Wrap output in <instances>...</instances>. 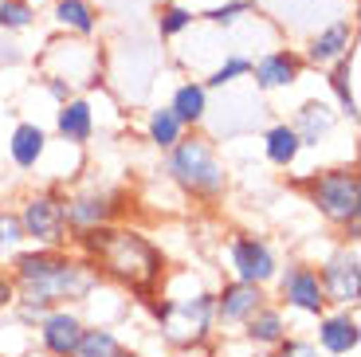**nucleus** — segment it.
Listing matches in <instances>:
<instances>
[{"label": "nucleus", "mask_w": 361, "mask_h": 357, "mask_svg": "<svg viewBox=\"0 0 361 357\" xmlns=\"http://www.w3.org/2000/svg\"><path fill=\"white\" fill-rule=\"evenodd\" d=\"M82 248L102 263V271L137 291V295H149L154 283L161 279V251L137 232H122V228H110V224H99V228H87L82 232Z\"/></svg>", "instance_id": "f257e3e1"}, {"label": "nucleus", "mask_w": 361, "mask_h": 357, "mask_svg": "<svg viewBox=\"0 0 361 357\" xmlns=\"http://www.w3.org/2000/svg\"><path fill=\"white\" fill-rule=\"evenodd\" d=\"M169 177L177 181L192 197H216L224 188V169H220L216 153L208 150V142H177L169 150Z\"/></svg>", "instance_id": "f03ea898"}, {"label": "nucleus", "mask_w": 361, "mask_h": 357, "mask_svg": "<svg viewBox=\"0 0 361 357\" xmlns=\"http://www.w3.org/2000/svg\"><path fill=\"white\" fill-rule=\"evenodd\" d=\"M310 197L314 205L322 208L330 220H357V205H361V181L353 169H334V173H322V177L310 181Z\"/></svg>", "instance_id": "7ed1b4c3"}, {"label": "nucleus", "mask_w": 361, "mask_h": 357, "mask_svg": "<svg viewBox=\"0 0 361 357\" xmlns=\"http://www.w3.org/2000/svg\"><path fill=\"white\" fill-rule=\"evenodd\" d=\"M322 291H326V303H342V306H353L361 295V259H357V248H345L338 251L334 259H326L322 267Z\"/></svg>", "instance_id": "20e7f679"}, {"label": "nucleus", "mask_w": 361, "mask_h": 357, "mask_svg": "<svg viewBox=\"0 0 361 357\" xmlns=\"http://www.w3.org/2000/svg\"><path fill=\"white\" fill-rule=\"evenodd\" d=\"M20 228H24V236H32V240H44V243H59L67 232V208L59 197H51V193H39V197H32L24 205V216H20Z\"/></svg>", "instance_id": "39448f33"}, {"label": "nucleus", "mask_w": 361, "mask_h": 357, "mask_svg": "<svg viewBox=\"0 0 361 357\" xmlns=\"http://www.w3.org/2000/svg\"><path fill=\"white\" fill-rule=\"evenodd\" d=\"M232 267L244 283H267L275 275V255L263 240L240 236V240H232Z\"/></svg>", "instance_id": "423d86ee"}, {"label": "nucleus", "mask_w": 361, "mask_h": 357, "mask_svg": "<svg viewBox=\"0 0 361 357\" xmlns=\"http://www.w3.org/2000/svg\"><path fill=\"white\" fill-rule=\"evenodd\" d=\"M263 306V291L259 283H232L224 286V295L212 298V318H220L224 326H232V322H247L255 310Z\"/></svg>", "instance_id": "0eeeda50"}, {"label": "nucleus", "mask_w": 361, "mask_h": 357, "mask_svg": "<svg viewBox=\"0 0 361 357\" xmlns=\"http://www.w3.org/2000/svg\"><path fill=\"white\" fill-rule=\"evenodd\" d=\"M283 298H287L295 310L322 314L326 291H322V279H318V271H310V267H290L287 275H283Z\"/></svg>", "instance_id": "6e6552de"}, {"label": "nucleus", "mask_w": 361, "mask_h": 357, "mask_svg": "<svg viewBox=\"0 0 361 357\" xmlns=\"http://www.w3.org/2000/svg\"><path fill=\"white\" fill-rule=\"evenodd\" d=\"M79 334H82V322L67 310H55L44 318L39 326V338H44V349L51 357H71L75 346H79Z\"/></svg>", "instance_id": "1a4fd4ad"}, {"label": "nucleus", "mask_w": 361, "mask_h": 357, "mask_svg": "<svg viewBox=\"0 0 361 357\" xmlns=\"http://www.w3.org/2000/svg\"><path fill=\"white\" fill-rule=\"evenodd\" d=\"M67 208V224L71 228H79V232H87V228H99V224H110V216H114V197L110 193H87V197H75Z\"/></svg>", "instance_id": "9d476101"}, {"label": "nucleus", "mask_w": 361, "mask_h": 357, "mask_svg": "<svg viewBox=\"0 0 361 357\" xmlns=\"http://www.w3.org/2000/svg\"><path fill=\"white\" fill-rule=\"evenodd\" d=\"M298 71H302L298 55H290V52H271V55H263V59L255 63V83H259L263 90L290 87V83L298 79Z\"/></svg>", "instance_id": "9b49d317"}, {"label": "nucleus", "mask_w": 361, "mask_h": 357, "mask_svg": "<svg viewBox=\"0 0 361 357\" xmlns=\"http://www.w3.org/2000/svg\"><path fill=\"white\" fill-rule=\"evenodd\" d=\"M350 47H353V28L342 20V24H330L322 36H314V44H310V59L314 63H338Z\"/></svg>", "instance_id": "f8f14e48"}, {"label": "nucleus", "mask_w": 361, "mask_h": 357, "mask_svg": "<svg viewBox=\"0 0 361 357\" xmlns=\"http://www.w3.org/2000/svg\"><path fill=\"white\" fill-rule=\"evenodd\" d=\"M318 341H322L330 353H353L357 349V322L350 318V314H338V318H326L322 326H318Z\"/></svg>", "instance_id": "ddd939ff"}, {"label": "nucleus", "mask_w": 361, "mask_h": 357, "mask_svg": "<svg viewBox=\"0 0 361 357\" xmlns=\"http://www.w3.org/2000/svg\"><path fill=\"white\" fill-rule=\"evenodd\" d=\"M44 130L39 126H32V122H24V126H16V134H12V161H16L20 169H32L39 157H44Z\"/></svg>", "instance_id": "4468645a"}, {"label": "nucleus", "mask_w": 361, "mask_h": 357, "mask_svg": "<svg viewBox=\"0 0 361 357\" xmlns=\"http://www.w3.org/2000/svg\"><path fill=\"white\" fill-rule=\"evenodd\" d=\"M169 110L180 118V126L200 122V118H204V110H208V90L200 87V83H185V87H177Z\"/></svg>", "instance_id": "2eb2a0df"}, {"label": "nucleus", "mask_w": 361, "mask_h": 357, "mask_svg": "<svg viewBox=\"0 0 361 357\" xmlns=\"http://www.w3.org/2000/svg\"><path fill=\"white\" fill-rule=\"evenodd\" d=\"M90 130H94V114H90L87 102H63V110H59V134L67 142L82 145L90 138Z\"/></svg>", "instance_id": "dca6fc26"}, {"label": "nucleus", "mask_w": 361, "mask_h": 357, "mask_svg": "<svg viewBox=\"0 0 361 357\" xmlns=\"http://www.w3.org/2000/svg\"><path fill=\"white\" fill-rule=\"evenodd\" d=\"M71 357H126V349L110 330H82Z\"/></svg>", "instance_id": "f3484780"}, {"label": "nucleus", "mask_w": 361, "mask_h": 357, "mask_svg": "<svg viewBox=\"0 0 361 357\" xmlns=\"http://www.w3.org/2000/svg\"><path fill=\"white\" fill-rule=\"evenodd\" d=\"M330 110L318 107V102H310V107H302V114H298V126H295V134L302 145H318V138L330 134Z\"/></svg>", "instance_id": "a211bd4d"}, {"label": "nucleus", "mask_w": 361, "mask_h": 357, "mask_svg": "<svg viewBox=\"0 0 361 357\" xmlns=\"http://www.w3.org/2000/svg\"><path fill=\"white\" fill-rule=\"evenodd\" d=\"M247 338H252L255 346H275V341H283V314L259 306V310L247 318Z\"/></svg>", "instance_id": "6ab92c4d"}, {"label": "nucleus", "mask_w": 361, "mask_h": 357, "mask_svg": "<svg viewBox=\"0 0 361 357\" xmlns=\"http://www.w3.org/2000/svg\"><path fill=\"white\" fill-rule=\"evenodd\" d=\"M55 20H59L63 28H75L79 36H90V32L99 28L94 8H90L87 0H59V4H55Z\"/></svg>", "instance_id": "aec40b11"}, {"label": "nucleus", "mask_w": 361, "mask_h": 357, "mask_svg": "<svg viewBox=\"0 0 361 357\" xmlns=\"http://www.w3.org/2000/svg\"><path fill=\"white\" fill-rule=\"evenodd\" d=\"M298 150H302V142H298V134H295V126H275L267 134V157L275 161V165H295V157H298Z\"/></svg>", "instance_id": "412c9836"}, {"label": "nucleus", "mask_w": 361, "mask_h": 357, "mask_svg": "<svg viewBox=\"0 0 361 357\" xmlns=\"http://www.w3.org/2000/svg\"><path fill=\"white\" fill-rule=\"evenodd\" d=\"M149 142L161 145V150H173L180 142V118L173 110H154V118H149Z\"/></svg>", "instance_id": "4be33fe9"}, {"label": "nucleus", "mask_w": 361, "mask_h": 357, "mask_svg": "<svg viewBox=\"0 0 361 357\" xmlns=\"http://www.w3.org/2000/svg\"><path fill=\"white\" fill-rule=\"evenodd\" d=\"M32 4L27 0H0V32H20L32 24Z\"/></svg>", "instance_id": "5701e85b"}, {"label": "nucleus", "mask_w": 361, "mask_h": 357, "mask_svg": "<svg viewBox=\"0 0 361 357\" xmlns=\"http://www.w3.org/2000/svg\"><path fill=\"white\" fill-rule=\"evenodd\" d=\"M338 63H342V67L334 71V79H330V87L338 90V99H342V110H345V114H350V118H357V99H353L350 83H345V79H350V67H353V52H350V59L342 55Z\"/></svg>", "instance_id": "b1692460"}, {"label": "nucleus", "mask_w": 361, "mask_h": 357, "mask_svg": "<svg viewBox=\"0 0 361 357\" xmlns=\"http://www.w3.org/2000/svg\"><path fill=\"white\" fill-rule=\"evenodd\" d=\"M240 75H252V63H247V59H240V55H232V59H228L224 67H216V71H212L208 87H224V83L240 79Z\"/></svg>", "instance_id": "393cba45"}, {"label": "nucleus", "mask_w": 361, "mask_h": 357, "mask_svg": "<svg viewBox=\"0 0 361 357\" xmlns=\"http://www.w3.org/2000/svg\"><path fill=\"white\" fill-rule=\"evenodd\" d=\"M189 24H192V12L180 8V4H173V8L161 12V36H180Z\"/></svg>", "instance_id": "a878e982"}, {"label": "nucleus", "mask_w": 361, "mask_h": 357, "mask_svg": "<svg viewBox=\"0 0 361 357\" xmlns=\"http://www.w3.org/2000/svg\"><path fill=\"white\" fill-rule=\"evenodd\" d=\"M252 12V0H232V4H224V8H212V12H204L212 24H235L240 16H247Z\"/></svg>", "instance_id": "bb28decb"}, {"label": "nucleus", "mask_w": 361, "mask_h": 357, "mask_svg": "<svg viewBox=\"0 0 361 357\" xmlns=\"http://www.w3.org/2000/svg\"><path fill=\"white\" fill-rule=\"evenodd\" d=\"M20 236H24V228H20L16 216H4V212H0V248H12V243H20Z\"/></svg>", "instance_id": "cd10ccee"}, {"label": "nucleus", "mask_w": 361, "mask_h": 357, "mask_svg": "<svg viewBox=\"0 0 361 357\" xmlns=\"http://www.w3.org/2000/svg\"><path fill=\"white\" fill-rule=\"evenodd\" d=\"M275 346H279L275 357H318V349L307 346V341H275Z\"/></svg>", "instance_id": "c85d7f7f"}, {"label": "nucleus", "mask_w": 361, "mask_h": 357, "mask_svg": "<svg viewBox=\"0 0 361 357\" xmlns=\"http://www.w3.org/2000/svg\"><path fill=\"white\" fill-rule=\"evenodd\" d=\"M8 303H12V283H8L4 275H0V310H4Z\"/></svg>", "instance_id": "c756f323"}, {"label": "nucleus", "mask_w": 361, "mask_h": 357, "mask_svg": "<svg viewBox=\"0 0 361 357\" xmlns=\"http://www.w3.org/2000/svg\"><path fill=\"white\" fill-rule=\"evenodd\" d=\"M51 95H55V99H63V102H67V95H71V87H67L63 79H51Z\"/></svg>", "instance_id": "7c9ffc66"}]
</instances>
